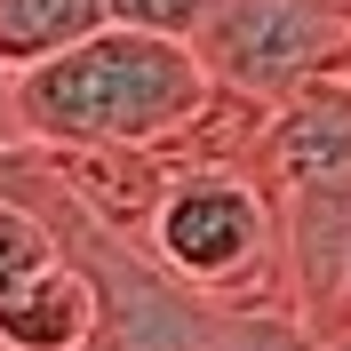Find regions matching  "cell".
Returning a JSON list of instances; mask_svg holds the SVG:
<instances>
[{"mask_svg": "<svg viewBox=\"0 0 351 351\" xmlns=\"http://www.w3.org/2000/svg\"><path fill=\"white\" fill-rule=\"evenodd\" d=\"M8 96H16V128L32 144H56V152H160L199 120L216 80H208L192 40L104 24L64 56L8 72Z\"/></svg>", "mask_w": 351, "mask_h": 351, "instance_id": "cell-1", "label": "cell"}, {"mask_svg": "<svg viewBox=\"0 0 351 351\" xmlns=\"http://www.w3.org/2000/svg\"><path fill=\"white\" fill-rule=\"evenodd\" d=\"M136 247L232 311H287V232H280V192L256 176V160H176L160 176L152 208L136 223ZM295 319V311H287Z\"/></svg>", "mask_w": 351, "mask_h": 351, "instance_id": "cell-2", "label": "cell"}, {"mask_svg": "<svg viewBox=\"0 0 351 351\" xmlns=\"http://www.w3.org/2000/svg\"><path fill=\"white\" fill-rule=\"evenodd\" d=\"M192 48L216 88L271 112L311 72H335L351 56V0H216Z\"/></svg>", "mask_w": 351, "mask_h": 351, "instance_id": "cell-3", "label": "cell"}, {"mask_svg": "<svg viewBox=\"0 0 351 351\" xmlns=\"http://www.w3.org/2000/svg\"><path fill=\"white\" fill-rule=\"evenodd\" d=\"M256 176L280 199L351 192V72H311L295 96L263 112L256 128Z\"/></svg>", "mask_w": 351, "mask_h": 351, "instance_id": "cell-4", "label": "cell"}, {"mask_svg": "<svg viewBox=\"0 0 351 351\" xmlns=\"http://www.w3.org/2000/svg\"><path fill=\"white\" fill-rule=\"evenodd\" d=\"M287 232V311L311 343L351 335V192L280 199Z\"/></svg>", "mask_w": 351, "mask_h": 351, "instance_id": "cell-5", "label": "cell"}, {"mask_svg": "<svg viewBox=\"0 0 351 351\" xmlns=\"http://www.w3.org/2000/svg\"><path fill=\"white\" fill-rule=\"evenodd\" d=\"M104 0H0V72H24L40 56H64L88 32H104Z\"/></svg>", "mask_w": 351, "mask_h": 351, "instance_id": "cell-6", "label": "cell"}, {"mask_svg": "<svg viewBox=\"0 0 351 351\" xmlns=\"http://www.w3.org/2000/svg\"><path fill=\"white\" fill-rule=\"evenodd\" d=\"M112 24H128V32H168V40H192L199 24H208V8L216 0H104Z\"/></svg>", "mask_w": 351, "mask_h": 351, "instance_id": "cell-7", "label": "cell"}, {"mask_svg": "<svg viewBox=\"0 0 351 351\" xmlns=\"http://www.w3.org/2000/svg\"><path fill=\"white\" fill-rule=\"evenodd\" d=\"M16 136H24L16 128V96H8V72H0V144H16Z\"/></svg>", "mask_w": 351, "mask_h": 351, "instance_id": "cell-8", "label": "cell"}, {"mask_svg": "<svg viewBox=\"0 0 351 351\" xmlns=\"http://www.w3.org/2000/svg\"><path fill=\"white\" fill-rule=\"evenodd\" d=\"M319 351H351V335H335V343H319Z\"/></svg>", "mask_w": 351, "mask_h": 351, "instance_id": "cell-9", "label": "cell"}]
</instances>
